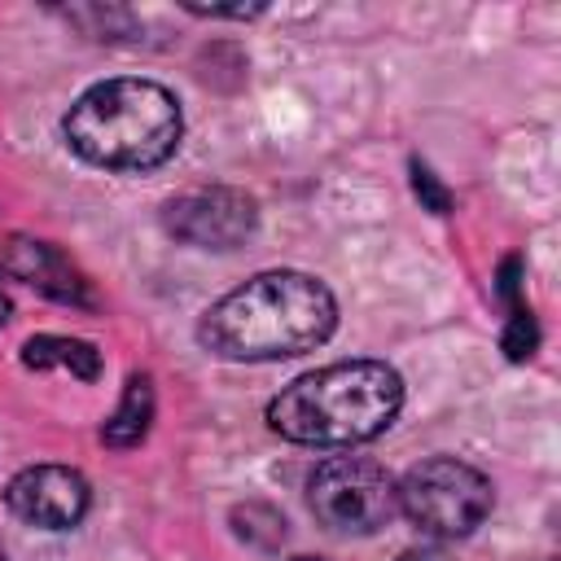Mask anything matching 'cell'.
Segmentation results:
<instances>
[{"label":"cell","instance_id":"1","mask_svg":"<svg viewBox=\"0 0 561 561\" xmlns=\"http://www.w3.org/2000/svg\"><path fill=\"white\" fill-rule=\"evenodd\" d=\"M337 324V302L307 272H259L224 294L197 324L219 359H285L320 346Z\"/></svg>","mask_w":561,"mask_h":561},{"label":"cell","instance_id":"2","mask_svg":"<svg viewBox=\"0 0 561 561\" xmlns=\"http://www.w3.org/2000/svg\"><path fill=\"white\" fill-rule=\"evenodd\" d=\"M403 408V381L381 359H342L302 373L267 403V425L289 443L351 447L377 438Z\"/></svg>","mask_w":561,"mask_h":561},{"label":"cell","instance_id":"3","mask_svg":"<svg viewBox=\"0 0 561 561\" xmlns=\"http://www.w3.org/2000/svg\"><path fill=\"white\" fill-rule=\"evenodd\" d=\"M66 145L105 171L162 167L184 131L180 101L153 79H105L92 83L61 123Z\"/></svg>","mask_w":561,"mask_h":561},{"label":"cell","instance_id":"4","mask_svg":"<svg viewBox=\"0 0 561 561\" xmlns=\"http://www.w3.org/2000/svg\"><path fill=\"white\" fill-rule=\"evenodd\" d=\"M394 500L416 530L434 539H460L478 530L482 517L491 513V482L469 460L430 456L403 473V482L394 486Z\"/></svg>","mask_w":561,"mask_h":561},{"label":"cell","instance_id":"5","mask_svg":"<svg viewBox=\"0 0 561 561\" xmlns=\"http://www.w3.org/2000/svg\"><path fill=\"white\" fill-rule=\"evenodd\" d=\"M307 500L320 526L337 535H373L399 513L394 478L368 456H329L307 482Z\"/></svg>","mask_w":561,"mask_h":561},{"label":"cell","instance_id":"6","mask_svg":"<svg viewBox=\"0 0 561 561\" xmlns=\"http://www.w3.org/2000/svg\"><path fill=\"white\" fill-rule=\"evenodd\" d=\"M162 224L175 241L197 245V250H237L254 224H259V206L254 197H245L241 188H188L180 197L167 202Z\"/></svg>","mask_w":561,"mask_h":561},{"label":"cell","instance_id":"7","mask_svg":"<svg viewBox=\"0 0 561 561\" xmlns=\"http://www.w3.org/2000/svg\"><path fill=\"white\" fill-rule=\"evenodd\" d=\"M4 500H9V513L22 517L26 526L70 530L83 522L92 491H88V478L70 465H31V469L13 473Z\"/></svg>","mask_w":561,"mask_h":561},{"label":"cell","instance_id":"8","mask_svg":"<svg viewBox=\"0 0 561 561\" xmlns=\"http://www.w3.org/2000/svg\"><path fill=\"white\" fill-rule=\"evenodd\" d=\"M0 272L26 280L31 289H39V294H48L57 302L96 307L92 280L53 241H39V237H4L0 241Z\"/></svg>","mask_w":561,"mask_h":561},{"label":"cell","instance_id":"9","mask_svg":"<svg viewBox=\"0 0 561 561\" xmlns=\"http://www.w3.org/2000/svg\"><path fill=\"white\" fill-rule=\"evenodd\" d=\"M149 421H153V381L145 373H131L127 386H123L118 408L101 425V443L105 447H118V451L123 447H136L149 434Z\"/></svg>","mask_w":561,"mask_h":561},{"label":"cell","instance_id":"10","mask_svg":"<svg viewBox=\"0 0 561 561\" xmlns=\"http://www.w3.org/2000/svg\"><path fill=\"white\" fill-rule=\"evenodd\" d=\"M22 364L26 368H70L83 381L101 377V351L83 337H57V333H39L22 346Z\"/></svg>","mask_w":561,"mask_h":561},{"label":"cell","instance_id":"11","mask_svg":"<svg viewBox=\"0 0 561 561\" xmlns=\"http://www.w3.org/2000/svg\"><path fill=\"white\" fill-rule=\"evenodd\" d=\"M535 342H539V329H535L530 307H526V302H513V307H508V329H504V355H508L513 364H522V359L535 355Z\"/></svg>","mask_w":561,"mask_h":561},{"label":"cell","instance_id":"12","mask_svg":"<svg viewBox=\"0 0 561 561\" xmlns=\"http://www.w3.org/2000/svg\"><path fill=\"white\" fill-rule=\"evenodd\" d=\"M412 188H416V197L434 210V215H447L451 210V197H447V188L430 175V167H421V162H412Z\"/></svg>","mask_w":561,"mask_h":561},{"label":"cell","instance_id":"13","mask_svg":"<svg viewBox=\"0 0 561 561\" xmlns=\"http://www.w3.org/2000/svg\"><path fill=\"white\" fill-rule=\"evenodd\" d=\"M399 561H451L447 552H438V548H421V552H403Z\"/></svg>","mask_w":561,"mask_h":561},{"label":"cell","instance_id":"14","mask_svg":"<svg viewBox=\"0 0 561 561\" xmlns=\"http://www.w3.org/2000/svg\"><path fill=\"white\" fill-rule=\"evenodd\" d=\"M9 320V298H4V289H0V324Z\"/></svg>","mask_w":561,"mask_h":561},{"label":"cell","instance_id":"15","mask_svg":"<svg viewBox=\"0 0 561 561\" xmlns=\"http://www.w3.org/2000/svg\"><path fill=\"white\" fill-rule=\"evenodd\" d=\"M294 561H320V557H294Z\"/></svg>","mask_w":561,"mask_h":561},{"label":"cell","instance_id":"16","mask_svg":"<svg viewBox=\"0 0 561 561\" xmlns=\"http://www.w3.org/2000/svg\"><path fill=\"white\" fill-rule=\"evenodd\" d=\"M0 561H4V548H0Z\"/></svg>","mask_w":561,"mask_h":561}]
</instances>
